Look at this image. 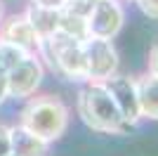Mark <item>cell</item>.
I'll list each match as a JSON object with an SVG mask.
<instances>
[{
    "label": "cell",
    "instance_id": "4",
    "mask_svg": "<svg viewBox=\"0 0 158 156\" xmlns=\"http://www.w3.org/2000/svg\"><path fill=\"white\" fill-rule=\"evenodd\" d=\"M83 54H85V71L87 80L104 83L118 71V52L111 45L109 38L99 36H87L83 40Z\"/></svg>",
    "mask_w": 158,
    "mask_h": 156
},
{
    "label": "cell",
    "instance_id": "3",
    "mask_svg": "<svg viewBox=\"0 0 158 156\" xmlns=\"http://www.w3.org/2000/svg\"><path fill=\"white\" fill-rule=\"evenodd\" d=\"M47 62L69 80H85V54H83V40H76L61 31H54L47 38H40V47Z\"/></svg>",
    "mask_w": 158,
    "mask_h": 156
},
{
    "label": "cell",
    "instance_id": "9",
    "mask_svg": "<svg viewBox=\"0 0 158 156\" xmlns=\"http://www.w3.org/2000/svg\"><path fill=\"white\" fill-rule=\"evenodd\" d=\"M10 147L14 156H45L47 154V142L35 132H31L24 125H12L10 128Z\"/></svg>",
    "mask_w": 158,
    "mask_h": 156
},
{
    "label": "cell",
    "instance_id": "6",
    "mask_svg": "<svg viewBox=\"0 0 158 156\" xmlns=\"http://www.w3.org/2000/svg\"><path fill=\"white\" fill-rule=\"evenodd\" d=\"M123 26V10L116 0H97L92 12L87 17V31L90 36L111 40Z\"/></svg>",
    "mask_w": 158,
    "mask_h": 156
},
{
    "label": "cell",
    "instance_id": "12",
    "mask_svg": "<svg viewBox=\"0 0 158 156\" xmlns=\"http://www.w3.org/2000/svg\"><path fill=\"white\" fill-rule=\"evenodd\" d=\"M59 31L66 33V36H71V38H76V40H85L87 36H90V31H87V19L76 17V14H69V12L59 14Z\"/></svg>",
    "mask_w": 158,
    "mask_h": 156
},
{
    "label": "cell",
    "instance_id": "5",
    "mask_svg": "<svg viewBox=\"0 0 158 156\" xmlns=\"http://www.w3.org/2000/svg\"><path fill=\"white\" fill-rule=\"evenodd\" d=\"M5 80H7V97L14 99L31 97L43 80V64L28 54L26 59H21L14 69L5 73Z\"/></svg>",
    "mask_w": 158,
    "mask_h": 156
},
{
    "label": "cell",
    "instance_id": "2",
    "mask_svg": "<svg viewBox=\"0 0 158 156\" xmlns=\"http://www.w3.org/2000/svg\"><path fill=\"white\" fill-rule=\"evenodd\" d=\"M21 125L43 137L45 142L59 140L69 125V109L59 97L43 95L35 97L24 106L21 111Z\"/></svg>",
    "mask_w": 158,
    "mask_h": 156
},
{
    "label": "cell",
    "instance_id": "10",
    "mask_svg": "<svg viewBox=\"0 0 158 156\" xmlns=\"http://www.w3.org/2000/svg\"><path fill=\"white\" fill-rule=\"evenodd\" d=\"M59 14H61V10H52V7H43V5L31 2L26 7L24 17L28 19V24L33 26V31L38 33L40 38H47L54 31H59Z\"/></svg>",
    "mask_w": 158,
    "mask_h": 156
},
{
    "label": "cell",
    "instance_id": "7",
    "mask_svg": "<svg viewBox=\"0 0 158 156\" xmlns=\"http://www.w3.org/2000/svg\"><path fill=\"white\" fill-rule=\"evenodd\" d=\"M104 88L109 90V95L113 97V102L118 104L120 114L127 123H135L142 114H139V99H137V83L127 76H116L104 80Z\"/></svg>",
    "mask_w": 158,
    "mask_h": 156
},
{
    "label": "cell",
    "instance_id": "13",
    "mask_svg": "<svg viewBox=\"0 0 158 156\" xmlns=\"http://www.w3.org/2000/svg\"><path fill=\"white\" fill-rule=\"evenodd\" d=\"M28 54L31 52H26L24 47L14 45V43H7V40H0V73H7L10 69H14Z\"/></svg>",
    "mask_w": 158,
    "mask_h": 156
},
{
    "label": "cell",
    "instance_id": "16",
    "mask_svg": "<svg viewBox=\"0 0 158 156\" xmlns=\"http://www.w3.org/2000/svg\"><path fill=\"white\" fill-rule=\"evenodd\" d=\"M135 2H139L142 12L149 19H158V0H135Z\"/></svg>",
    "mask_w": 158,
    "mask_h": 156
},
{
    "label": "cell",
    "instance_id": "20",
    "mask_svg": "<svg viewBox=\"0 0 158 156\" xmlns=\"http://www.w3.org/2000/svg\"><path fill=\"white\" fill-rule=\"evenodd\" d=\"M0 21H2V0H0Z\"/></svg>",
    "mask_w": 158,
    "mask_h": 156
},
{
    "label": "cell",
    "instance_id": "11",
    "mask_svg": "<svg viewBox=\"0 0 158 156\" xmlns=\"http://www.w3.org/2000/svg\"><path fill=\"white\" fill-rule=\"evenodd\" d=\"M137 99H139V114L146 118L158 121V76L146 73L137 80Z\"/></svg>",
    "mask_w": 158,
    "mask_h": 156
},
{
    "label": "cell",
    "instance_id": "18",
    "mask_svg": "<svg viewBox=\"0 0 158 156\" xmlns=\"http://www.w3.org/2000/svg\"><path fill=\"white\" fill-rule=\"evenodd\" d=\"M31 2H35V5H43V7H52V10H61L66 0H31Z\"/></svg>",
    "mask_w": 158,
    "mask_h": 156
},
{
    "label": "cell",
    "instance_id": "14",
    "mask_svg": "<svg viewBox=\"0 0 158 156\" xmlns=\"http://www.w3.org/2000/svg\"><path fill=\"white\" fill-rule=\"evenodd\" d=\"M97 0H66L64 7H61V12H69V14H76V17H83L87 19L90 12H92V7Z\"/></svg>",
    "mask_w": 158,
    "mask_h": 156
},
{
    "label": "cell",
    "instance_id": "1",
    "mask_svg": "<svg viewBox=\"0 0 158 156\" xmlns=\"http://www.w3.org/2000/svg\"><path fill=\"white\" fill-rule=\"evenodd\" d=\"M78 114L87 125L97 132H106V135H116V132H125L130 128L123 114H120L118 104L113 102L104 83H92L80 92L78 97Z\"/></svg>",
    "mask_w": 158,
    "mask_h": 156
},
{
    "label": "cell",
    "instance_id": "17",
    "mask_svg": "<svg viewBox=\"0 0 158 156\" xmlns=\"http://www.w3.org/2000/svg\"><path fill=\"white\" fill-rule=\"evenodd\" d=\"M149 73L158 76V45H153L151 54H149Z\"/></svg>",
    "mask_w": 158,
    "mask_h": 156
},
{
    "label": "cell",
    "instance_id": "22",
    "mask_svg": "<svg viewBox=\"0 0 158 156\" xmlns=\"http://www.w3.org/2000/svg\"><path fill=\"white\" fill-rule=\"evenodd\" d=\"M2 2H5V0H2Z\"/></svg>",
    "mask_w": 158,
    "mask_h": 156
},
{
    "label": "cell",
    "instance_id": "19",
    "mask_svg": "<svg viewBox=\"0 0 158 156\" xmlns=\"http://www.w3.org/2000/svg\"><path fill=\"white\" fill-rule=\"evenodd\" d=\"M7 99V80H5V73H0V104Z\"/></svg>",
    "mask_w": 158,
    "mask_h": 156
},
{
    "label": "cell",
    "instance_id": "21",
    "mask_svg": "<svg viewBox=\"0 0 158 156\" xmlns=\"http://www.w3.org/2000/svg\"><path fill=\"white\" fill-rule=\"evenodd\" d=\"M10 156H14V154H10Z\"/></svg>",
    "mask_w": 158,
    "mask_h": 156
},
{
    "label": "cell",
    "instance_id": "8",
    "mask_svg": "<svg viewBox=\"0 0 158 156\" xmlns=\"http://www.w3.org/2000/svg\"><path fill=\"white\" fill-rule=\"evenodd\" d=\"M0 40L14 43V45L24 47L26 52H33V50L40 47V36L33 31V26L28 24V19L24 14L0 21Z\"/></svg>",
    "mask_w": 158,
    "mask_h": 156
},
{
    "label": "cell",
    "instance_id": "15",
    "mask_svg": "<svg viewBox=\"0 0 158 156\" xmlns=\"http://www.w3.org/2000/svg\"><path fill=\"white\" fill-rule=\"evenodd\" d=\"M12 147H10V128L0 123V156H10Z\"/></svg>",
    "mask_w": 158,
    "mask_h": 156
}]
</instances>
